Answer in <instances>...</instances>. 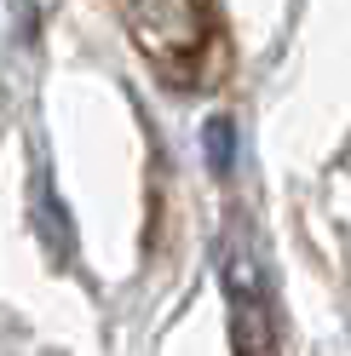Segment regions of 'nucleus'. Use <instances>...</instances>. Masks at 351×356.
I'll list each match as a JSON object with an SVG mask.
<instances>
[{"mask_svg": "<svg viewBox=\"0 0 351 356\" xmlns=\"http://www.w3.org/2000/svg\"><path fill=\"white\" fill-rule=\"evenodd\" d=\"M127 35L144 47V58L162 75H190V63L213 40V12L208 0H121Z\"/></svg>", "mask_w": 351, "mask_h": 356, "instance_id": "nucleus-1", "label": "nucleus"}, {"mask_svg": "<svg viewBox=\"0 0 351 356\" xmlns=\"http://www.w3.org/2000/svg\"><path fill=\"white\" fill-rule=\"evenodd\" d=\"M219 276H225V299H231V333H236V350L254 356L271 333V299H265V270H259L254 248L242 241V230L225 236L219 248Z\"/></svg>", "mask_w": 351, "mask_h": 356, "instance_id": "nucleus-2", "label": "nucleus"}, {"mask_svg": "<svg viewBox=\"0 0 351 356\" xmlns=\"http://www.w3.org/2000/svg\"><path fill=\"white\" fill-rule=\"evenodd\" d=\"M35 230H40V241L52 248V259H70V248H75V230H70V213H63L58 190L47 184V178L35 184Z\"/></svg>", "mask_w": 351, "mask_h": 356, "instance_id": "nucleus-3", "label": "nucleus"}, {"mask_svg": "<svg viewBox=\"0 0 351 356\" xmlns=\"http://www.w3.org/2000/svg\"><path fill=\"white\" fill-rule=\"evenodd\" d=\"M202 149H208L213 178H225V172L236 167V121H231V115H213V121L202 127Z\"/></svg>", "mask_w": 351, "mask_h": 356, "instance_id": "nucleus-4", "label": "nucleus"}]
</instances>
